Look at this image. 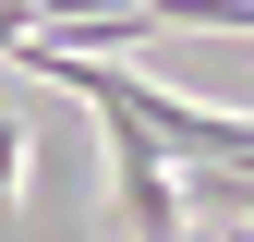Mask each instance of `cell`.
<instances>
[{
  "label": "cell",
  "instance_id": "1",
  "mask_svg": "<svg viewBox=\"0 0 254 242\" xmlns=\"http://www.w3.org/2000/svg\"><path fill=\"white\" fill-rule=\"evenodd\" d=\"M109 182H121V218H133V242H182V182L157 170V145L133 133V121H109Z\"/></svg>",
  "mask_w": 254,
  "mask_h": 242
},
{
  "label": "cell",
  "instance_id": "2",
  "mask_svg": "<svg viewBox=\"0 0 254 242\" xmlns=\"http://www.w3.org/2000/svg\"><path fill=\"white\" fill-rule=\"evenodd\" d=\"M24 158H37V145H24V121L0 109V206H24Z\"/></svg>",
  "mask_w": 254,
  "mask_h": 242
}]
</instances>
